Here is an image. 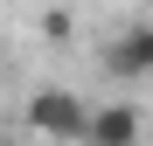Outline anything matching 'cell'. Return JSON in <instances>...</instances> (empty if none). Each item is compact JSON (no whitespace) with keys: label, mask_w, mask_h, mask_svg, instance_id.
Instances as JSON below:
<instances>
[{"label":"cell","mask_w":153,"mask_h":146,"mask_svg":"<svg viewBox=\"0 0 153 146\" xmlns=\"http://www.w3.org/2000/svg\"><path fill=\"white\" fill-rule=\"evenodd\" d=\"M139 139H146L139 104H125V97H111V104H91V139H84V146H139Z\"/></svg>","instance_id":"cell-3"},{"label":"cell","mask_w":153,"mask_h":146,"mask_svg":"<svg viewBox=\"0 0 153 146\" xmlns=\"http://www.w3.org/2000/svg\"><path fill=\"white\" fill-rule=\"evenodd\" d=\"M0 146H7V139H0Z\"/></svg>","instance_id":"cell-4"},{"label":"cell","mask_w":153,"mask_h":146,"mask_svg":"<svg viewBox=\"0 0 153 146\" xmlns=\"http://www.w3.org/2000/svg\"><path fill=\"white\" fill-rule=\"evenodd\" d=\"M105 70L125 84V77H153V21H132L105 42Z\"/></svg>","instance_id":"cell-2"},{"label":"cell","mask_w":153,"mask_h":146,"mask_svg":"<svg viewBox=\"0 0 153 146\" xmlns=\"http://www.w3.org/2000/svg\"><path fill=\"white\" fill-rule=\"evenodd\" d=\"M21 125L42 132V139H56V146H84L91 139V104L76 90H63V84H42L28 104H21Z\"/></svg>","instance_id":"cell-1"}]
</instances>
